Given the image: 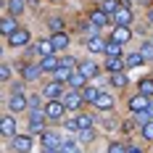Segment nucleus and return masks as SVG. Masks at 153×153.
I'll return each mask as SVG.
<instances>
[{"instance_id":"obj_40","label":"nucleus","mask_w":153,"mask_h":153,"mask_svg":"<svg viewBox=\"0 0 153 153\" xmlns=\"http://www.w3.org/2000/svg\"><path fill=\"white\" fill-rule=\"evenodd\" d=\"M0 79H3V82H8V79H11V69H8L5 63L0 66Z\"/></svg>"},{"instance_id":"obj_25","label":"nucleus","mask_w":153,"mask_h":153,"mask_svg":"<svg viewBox=\"0 0 153 153\" xmlns=\"http://www.w3.org/2000/svg\"><path fill=\"white\" fill-rule=\"evenodd\" d=\"M106 56H122V42H116L114 37L106 42Z\"/></svg>"},{"instance_id":"obj_37","label":"nucleus","mask_w":153,"mask_h":153,"mask_svg":"<svg viewBox=\"0 0 153 153\" xmlns=\"http://www.w3.org/2000/svg\"><path fill=\"white\" fill-rule=\"evenodd\" d=\"M143 137H145V140H153V119L148 124H143Z\"/></svg>"},{"instance_id":"obj_32","label":"nucleus","mask_w":153,"mask_h":153,"mask_svg":"<svg viewBox=\"0 0 153 153\" xmlns=\"http://www.w3.org/2000/svg\"><path fill=\"white\" fill-rule=\"evenodd\" d=\"M79 148H82V145H79L76 140H66V143L61 145V151H63V153H79Z\"/></svg>"},{"instance_id":"obj_17","label":"nucleus","mask_w":153,"mask_h":153,"mask_svg":"<svg viewBox=\"0 0 153 153\" xmlns=\"http://www.w3.org/2000/svg\"><path fill=\"white\" fill-rule=\"evenodd\" d=\"M111 37H114L116 42H122V45H124V42H129V37H132V32H129V27H116Z\"/></svg>"},{"instance_id":"obj_10","label":"nucleus","mask_w":153,"mask_h":153,"mask_svg":"<svg viewBox=\"0 0 153 153\" xmlns=\"http://www.w3.org/2000/svg\"><path fill=\"white\" fill-rule=\"evenodd\" d=\"M16 29H19V21H16V16H5V19L0 21V32H3L5 37H11Z\"/></svg>"},{"instance_id":"obj_22","label":"nucleus","mask_w":153,"mask_h":153,"mask_svg":"<svg viewBox=\"0 0 153 153\" xmlns=\"http://www.w3.org/2000/svg\"><path fill=\"white\" fill-rule=\"evenodd\" d=\"M95 106L100 108V111H111V108H114V98L106 95V92H100V98L95 100Z\"/></svg>"},{"instance_id":"obj_30","label":"nucleus","mask_w":153,"mask_h":153,"mask_svg":"<svg viewBox=\"0 0 153 153\" xmlns=\"http://www.w3.org/2000/svg\"><path fill=\"white\" fill-rule=\"evenodd\" d=\"M140 95L153 98V79H140Z\"/></svg>"},{"instance_id":"obj_33","label":"nucleus","mask_w":153,"mask_h":153,"mask_svg":"<svg viewBox=\"0 0 153 153\" xmlns=\"http://www.w3.org/2000/svg\"><path fill=\"white\" fill-rule=\"evenodd\" d=\"M100 8H103L106 13H116V11H119V3H116V0H103Z\"/></svg>"},{"instance_id":"obj_3","label":"nucleus","mask_w":153,"mask_h":153,"mask_svg":"<svg viewBox=\"0 0 153 153\" xmlns=\"http://www.w3.org/2000/svg\"><path fill=\"white\" fill-rule=\"evenodd\" d=\"M129 21H132V11L127 5H119V11L114 13V24L116 27H129Z\"/></svg>"},{"instance_id":"obj_9","label":"nucleus","mask_w":153,"mask_h":153,"mask_svg":"<svg viewBox=\"0 0 153 153\" xmlns=\"http://www.w3.org/2000/svg\"><path fill=\"white\" fill-rule=\"evenodd\" d=\"M63 143L58 135H53V132H42V148L45 151H56V148H61Z\"/></svg>"},{"instance_id":"obj_4","label":"nucleus","mask_w":153,"mask_h":153,"mask_svg":"<svg viewBox=\"0 0 153 153\" xmlns=\"http://www.w3.org/2000/svg\"><path fill=\"white\" fill-rule=\"evenodd\" d=\"M29 42V32L27 29H16L11 37H8V45H13V48H24Z\"/></svg>"},{"instance_id":"obj_6","label":"nucleus","mask_w":153,"mask_h":153,"mask_svg":"<svg viewBox=\"0 0 153 153\" xmlns=\"http://www.w3.org/2000/svg\"><path fill=\"white\" fill-rule=\"evenodd\" d=\"M61 100H63V106H66V108H79L85 98H82V92L71 90V92H63V98H61Z\"/></svg>"},{"instance_id":"obj_13","label":"nucleus","mask_w":153,"mask_h":153,"mask_svg":"<svg viewBox=\"0 0 153 153\" xmlns=\"http://www.w3.org/2000/svg\"><path fill=\"white\" fill-rule=\"evenodd\" d=\"M90 24H92V27H103V24H111V21H108L106 11L98 8V11H92V13H90Z\"/></svg>"},{"instance_id":"obj_5","label":"nucleus","mask_w":153,"mask_h":153,"mask_svg":"<svg viewBox=\"0 0 153 153\" xmlns=\"http://www.w3.org/2000/svg\"><path fill=\"white\" fill-rule=\"evenodd\" d=\"M148 106H151V98H148V95H137V98H132V100H129V111H132V114L148 111Z\"/></svg>"},{"instance_id":"obj_41","label":"nucleus","mask_w":153,"mask_h":153,"mask_svg":"<svg viewBox=\"0 0 153 153\" xmlns=\"http://www.w3.org/2000/svg\"><path fill=\"white\" fill-rule=\"evenodd\" d=\"M29 108H40V98H37V95L29 98Z\"/></svg>"},{"instance_id":"obj_29","label":"nucleus","mask_w":153,"mask_h":153,"mask_svg":"<svg viewBox=\"0 0 153 153\" xmlns=\"http://www.w3.org/2000/svg\"><path fill=\"white\" fill-rule=\"evenodd\" d=\"M56 74V82H69L71 79V74H74V69H66V66H61L58 71H53Z\"/></svg>"},{"instance_id":"obj_35","label":"nucleus","mask_w":153,"mask_h":153,"mask_svg":"<svg viewBox=\"0 0 153 153\" xmlns=\"http://www.w3.org/2000/svg\"><path fill=\"white\" fill-rule=\"evenodd\" d=\"M48 27L53 29V34H58V32H63V21H61V19H50Z\"/></svg>"},{"instance_id":"obj_38","label":"nucleus","mask_w":153,"mask_h":153,"mask_svg":"<svg viewBox=\"0 0 153 153\" xmlns=\"http://www.w3.org/2000/svg\"><path fill=\"white\" fill-rule=\"evenodd\" d=\"M108 153H129V145H127V148H124L122 143H114V145H111V148H108Z\"/></svg>"},{"instance_id":"obj_27","label":"nucleus","mask_w":153,"mask_h":153,"mask_svg":"<svg viewBox=\"0 0 153 153\" xmlns=\"http://www.w3.org/2000/svg\"><path fill=\"white\" fill-rule=\"evenodd\" d=\"M124 61H127V66H129V69H137V66H143V63H145V58H143V53H132V56H127Z\"/></svg>"},{"instance_id":"obj_21","label":"nucleus","mask_w":153,"mask_h":153,"mask_svg":"<svg viewBox=\"0 0 153 153\" xmlns=\"http://www.w3.org/2000/svg\"><path fill=\"white\" fill-rule=\"evenodd\" d=\"M37 53H40V56H53V53H56L53 40H40V42H37Z\"/></svg>"},{"instance_id":"obj_36","label":"nucleus","mask_w":153,"mask_h":153,"mask_svg":"<svg viewBox=\"0 0 153 153\" xmlns=\"http://www.w3.org/2000/svg\"><path fill=\"white\" fill-rule=\"evenodd\" d=\"M92 137H95V132H92V129H79V143H90Z\"/></svg>"},{"instance_id":"obj_24","label":"nucleus","mask_w":153,"mask_h":153,"mask_svg":"<svg viewBox=\"0 0 153 153\" xmlns=\"http://www.w3.org/2000/svg\"><path fill=\"white\" fill-rule=\"evenodd\" d=\"M82 98H85L87 103H95V100L100 98V90H98V87H82Z\"/></svg>"},{"instance_id":"obj_18","label":"nucleus","mask_w":153,"mask_h":153,"mask_svg":"<svg viewBox=\"0 0 153 153\" xmlns=\"http://www.w3.org/2000/svg\"><path fill=\"white\" fill-rule=\"evenodd\" d=\"M66 85H71V87H74V90H79V87H85V85H87V76L82 74V71H79V69H74V74H71V79H69V82H66Z\"/></svg>"},{"instance_id":"obj_43","label":"nucleus","mask_w":153,"mask_h":153,"mask_svg":"<svg viewBox=\"0 0 153 153\" xmlns=\"http://www.w3.org/2000/svg\"><path fill=\"white\" fill-rule=\"evenodd\" d=\"M32 3H40V0H32Z\"/></svg>"},{"instance_id":"obj_1","label":"nucleus","mask_w":153,"mask_h":153,"mask_svg":"<svg viewBox=\"0 0 153 153\" xmlns=\"http://www.w3.org/2000/svg\"><path fill=\"white\" fill-rule=\"evenodd\" d=\"M45 111H40V108H32L29 111V129L32 132H45Z\"/></svg>"},{"instance_id":"obj_15","label":"nucleus","mask_w":153,"mask_h":153,"mask_svg":"<svg viewBox=\"0 0 153 153\" xmlns=\"http://www.w3.org/2000/svg\"><path fill=\"white\" fill-rule=\"evenodd\" d=\"M124 66H127V61L124 58H119V56H108V61H106V69L114 74V71H122Z\"/></svg>"},{"instance_id":"obj_20","label":"nucleus","mask_w":153,"mask_h":153,"mask_svg":"<svg viewBox=\"0 0 153 153\" xmlns=\"http://www.w3.org/2000/svg\"><path fill=\"white\" fill-rule=\"evenodd\" d=\"M76 69H79L82 74L87 76V79H90V76H95V74H98V63H92V61H82V63H79V66H76Z\"/></svg>"},{"instance_id":"obj_23","label":"nucleus","mask_w":153,"mask_h":153,"mask_svg":"<svg viewBox=\"0 0 153 153\" xmlns=\"http://www.w3.org/2000/svg\"><path fill=\"white\" fill-rule=\"evenodd\" d=\"M24 5H27V0H8V11H11V16H21L24 13Z\"/></svg>"},{"instance_id":"obj_8","label":"nucleus","mask_w":153,"mask_h":153,"mask_svg":"<svg viewBox=\"0 0 153 153\" xmlns=\"http://www.w3.org/2000/svg\"><path fill=\"white\" fill-rule=\"evenodd\" d=\"M40 66H42V71H58V69H61V58H58L56 53H53V56H42Z\"/></svg>"},{"instance_id":"obj_42","label":"nucleus","mask_w":153,"mask_h":153,"mask_svg":"<svg viewBox=\"0 0 153 153\" xmlns=\"http://www.w3.org/2000/svg\"><path fill=\"white\" fill-rule=\"evenodd\" d=\"M148 19H151V21H153V8H151V11H148Z\"/></svg>"},{"instance_id":"obj_11","label":"nucleus","mask_w":153,"mask_h":153,"mask_svg":"<svg viewBox=\"0 0 153 153\" xmlns=\"http://www.w3.org/2000/svg\"><path fill=\"white\" fill-rule=\"evenodd\" d=\"M13 148L19 153H29L32 151V140L27 135H13Z\"/></svg>"},{"instance_id":"obj_19","label":"nucleus","mask_w":153,"mask_h":153,"mask_svg":"<svg viewBox=\"0 0 153 153\" xmlns=\"http://www.w3.org/2000/svg\"><path fill=\"white\" fill-rule=\"evenodd\" d=\"M87 50H90V53H106V42H103L100 37H90V40H87Z\"/></svg>"},{"instance_id":"obj_7","label":"nucleus","mask_w":153,"mask_h":153,"mask_svg":"<svg viewBox=\"0 0 153 153\" xmlns=\"http://www.w3.org/2000/svg\"><path fill=\"white\" fill-rule=\"evenodd\" d=\"M63 111H66V106H63V100H50L45 106V114L50 116V119H61Z\"/></svg>"},{"instance_id":"obj_14","label":"nucleus","mask_w":153,"mask_h":153,"mask_svg":"<svg viewBox=\"0 0 153 153\" xmlns=\"http://www.w3.org/2000/svg\"><path fill=\"white\" fill-rule=\"evenodd\" d=\"M45 95L50 98V100H61L63 98V90H61V82H50L45 87Z\"/></svg>"},{"instance_id":"obj_39","label":"nucleus","mask_w":153,"mask_h":153,"mask_svg":"<svg viewBox=\"0 0 153 153\" xmlns=\"http://www.w3.org/2000/svg\"><path fill=\"white\" fill-rule=\"evenodd\" d=\"M61 66H66V69H76V61L71 58V56H63V58H61Z\"/></svg>"},{"instance_id":"obj_28","label":"nucleus","mask_w":153,"mask_h":153,"mask_svg":"<svg viewBox=\"0 0 153 153\" xmlns=\"http://www.w3.org/2000/svg\"><path fill=\"white\" fill-rule=\"evenodd\" d=\"M111 85H114V87H127V85H129V82H127V74H124V71H114V74H111Z\"/></svg>"},{"instance_id":"obj_12","label":"nucleus","mask_w":153,"mask_h":153,"mask_svg":"<svg viewBox=\"0 0 153 153\" xmlns=\"http://www.w3.org/2000/svg\"><path fill=\"white\" fill-rule=\"evenodd\" d=\"M21 74H24V79H29V82H32V79H40V74H42V66H40V63H27Z\"/></svg>"},{"instance_id":"obj_44","label":"nucleus","mask_w":153,"mask_h":153,"mask_svg":"<svg viewBox=\"0 0 153 153\" xmlns=\"http://www.w3.org/2000/svg\"><path fill=\"white\" fill-rule=\"evenodd\" d=\"M151 42H153V40H151Z\"/></svg>"},{"instance_id":"obj_2","label":"nucleus","mask_w":153,"mask_h":153,"mask_svg":"<svg viewBox=\"0 0 153 153\" xmlns=\"http://www.w3.org/2000/svg\"><path fill=\"white\" fill-rule=\"evenodd\" d=\"M8 108H11V111H24V108H29V100L24 98V92L13 90V95H11V100H8Z\"/></svg>"},{"instance_id":"obj_31","label":"nucleus","mask_w":153,"mask_h":153,"mask_svg":"<svg viewBox=\"0 0 153 153\" xmlns=\"http://www.w3.org/2000/svg\"><path fill=\"white\" fill-rule=\"evenodd\" d=\"M76 124H79V129H92V116L79 114V116H76Z\"/></svg>"},{"instance_id":"obj_26","label":"nucleus","mask_w":153,"mask_h":153,"mask_svg":"<svg viewBox=\"0 0 153 153\" xmlns=\"http://www.w3.org/2000/svg\"><path fill=\"white\" fill-rule=\"evenodd\" d=\"M50 40H53V48H56V50H63V48L69 45V37H66L63 32H58V34H53Z\"/></svg>"},{"instance_id":"obj_16","label":"nucleus","mask_w":153,"mask_h":153,"mask_svg":"<svg viewBox=\"0 0 153 153\" xmlns=\"http://www.w3.org/2000/svg\"><path fill=\"white\" fill-rule=\"evenodd\" d=\"M0 129H3V135H5V137L16 135V122H13V116H3V122H0Z\"/></svg>"},{"instance_id":"obj_34","label":"nucleus","mask_w":153,"mask_h":153,"mask_svg":"<svg viewBox=\"0 0 153 153\" xmlns=\"http://www.w3.org/2000/svg\"><path fill=\"white\" fill-rule=\"evenodd\" d=\"M140 53H143V58H145V61H153V42H143Z\"/></svg>"}]
</instances>
